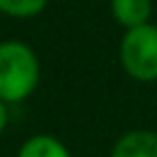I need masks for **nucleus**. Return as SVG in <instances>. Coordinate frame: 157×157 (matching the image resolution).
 Here are the masks:
<instances>
[{"mask_svg": "<svg viewBox=\"0 0 157 157\" xmlns=\"http://www.w3.org/2000/svg\"><path fill=\"white\" fill-rule=\"evenodd\" d=\"M39 81L37 56L23 42H2L0 44V99L2 102H23L35 93Z\"/></svg>", "mask_w": 157, "mask_h": 157, "instance_id": "1", "label": "nucleus"}, {"mask_svg": "<svg viewBox=\"0 0 157 157\" xmlns=\"http://www.w3.org/2000/svg\"><path fill=\"white\" fill-rule=\"evenodd\" d=\"M123 69L136 81H157V25H139L120 42Z\"/></svg>", "mask_w": 157, "mask_h": 157, "instance_id": "2", "label": "nucleus"}, {"mask_svg": "<svg viewBox=\"0 0 157 157\" xmlns=\"http://www.w3.org/2000/svg\"><path fill=\"white\" fill-rule=\"evenodd\" d=\"M111 157H157V134L146 129L127 132L113 146Z\"/></svg>", "mask_w": 157, "mask_h": 157, "instance_id": "3", "label": "nucleus"}, {"mask_svg": "<svg viewBox=\"0 0 157 157\" xmlns=\"http://www.w3.org/2000/svg\"><path fill=\"white\" fill-rule=\"evenodd\" d=\"M111 10L118 23L125 25L127 30H132V28L148 23L150 0H111Z\"/></svg>", "mask_w": 157, "mask_h": 157, "instance_id": "4", "label": "nucleus"}, {"mask_svg": "<svg viewBox=\"0 0 157 157\" xmlns=\"http://www.w3.org/2000/svg\"><path fill=\"white\" fill-rule=\"evenodd\" d=\"M19 157H72V155L65 148V143L58 141L56 136L37 134V136H30L21 146Z\"/></svg>", "mask_w": 157, "mask_h": 157, "instance_id": "5", "label": "nucleus"}, {"mask_svg": "<svg viewBox=\"0 0 157 157\" xmlns=\"http://www.w3.org/2000/svg\"><path fill=\"white\" fill-rule=\"evenodd\" d=\"M46 0H0V12L10 16H35L44 10Z\"/></svg>", "mask_w": 157, "mask_h": 157, "instance_id": "6", "label": "nucleus"}, {"mask_svg": "<svg viewBox=\"0 0 157 157\" xmlns=\"http://www.w3.org/2000/svg\"><path fill=\"white\" fill-rule=\"evenodd\" d=\"M7 106H5V102H2V99H0V134H2V129L7 127Z\"/></svg>", "mask_w": 157, "mask_h": 157, "instance_id": "7", "label": "nucleus"}]
</instances>
